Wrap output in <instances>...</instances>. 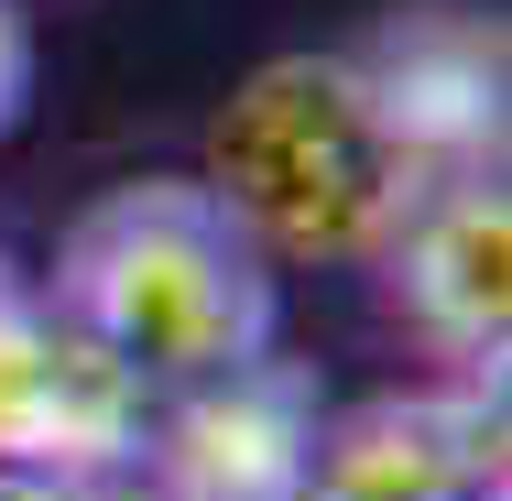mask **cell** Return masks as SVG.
I'll return each instance as SVG.
<instances>
[{"mask_svg":"<svg viewBox=\"0 0 512 501\" xmlns=\"http://www.w3.org/2000/svg\"><path fill=\"white\" fill-rule=\"evenodd\" d=\"M306 501H512L502 382L436 371V382L327 414L306 458Z\"/></svg>","mask_w":512,"mask_h":501,"instance_id":"cell-4","label":"cell"},{"mask_svg":"<svg viewBox=\"0 0 512 501\" xmlns=\"http://www.w3.org/2000/svg\"><path fill=\"white\" fill-rule=\"evenodd\" d=\"M382 262H393V305H404L414 338L447 371L502 382V349H512V197H502V164L436 175L404 207V229L382 240Z\"/></svg>","mask_w":512,"mask_h":501,"instance_id":"cell-6","label":"cell"},{"mask_svg":"<svg viewBox=\"0 0 512 501\" xmlns=\"http://www.w3.org/2000/svg\"><path fill=\"white\" fill-rule=\"evenodd\" d=\"M142 414L153 393L99 360L44 295H22L0 273V469H33V480H131L142 458Z\"/></svg>","mask_w":512,"mask_h":501,"instance_id":"cell-5","label":"cell"},{"mask_svg":"<svg viewBox=\"0 0 512 501\" xmlns=\"http://www.w3.org/2000/svg\"><path fill=\"white\" fill-rule=\"evenodd\" d=\"M44 305L142 393H175V382H207L273 349L284 284L262 240L207 197V175H131L66 218Z\"/></svg>","mask_w":512,"mask_h":501,"instance_id":"cell-1","label":"cell"},{"mask_svg":"<svg viewBox=\"0 0 512 501\" xmlns=\"http://www.w3.org/2000/svg\"><path fill=\"white\" fill-rule=\"evenodd\" d=\"M0 501H131V480H99V491H77V480H33V469H0Z\"/></svg>","mask_w":512,"mask_h":501,"instance_id":"cell-9","label":"cell"},{"mask_svg":"<svg viewBox=\"0 0 512 501\" xmlns=\"http://www.w3.org/2000/svg\"><path fill=\"white\" fill-rule=\"evenodd\" d=\"M316 425H327V403H316L306 360H284V338H273L207 382L153 393L131 491L142 501H306Z\"/></svg>","mask_w":512,"mask_h":501,"instance_id":"cell-3","label":"cell"},{"mask_svg":"<svg viewBox=\"0 0 512 501\" xmlns=\"http://www.w3.org/2000/svg\"><path fill=\"white\" fill-rule=\"evenodd\" d=\"M22 99H33V22L0 0V131L22 120Z\"/></svg>","mask_w":512,"mask_h":501,"instance_id":"cell-8","label":"cell"},{"mask_svg":"<svg viewBox=\"0 0 512 501\" xmlns=\"http://www.w3.org/2000/svg\"><path fill=\"white\" fill-rule=\"evenodd\" d=\"M360 77L382 88V109H393V131L414 142L425 175H480V164H502V120H512L502 11H469V0L393 11V22L360 44Z\"/></svg>","mask_w":512,"mask_h":501,"instance_id":"cell-7","label":"cell"},{"mask_svg":"<svg viewBox=\"0 0 512 501\" xmlns=\"http://www.w3.org/2000/svg\"><path fill=\"white\" fill-rule=\"evenodd\" d=\"M436 175L393 131L360 55H273L207 120V197L229 207L262 262H382L404 207Z\"/></svg>","mask_w":512,"mask_h":501,"instance_id":"cell-2","label":"cell"}]
</instances>
